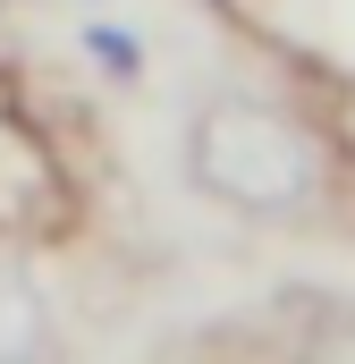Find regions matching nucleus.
I'll return each instance as SVG.
<instances>
[{"label": "nucleus", "instance_id": "nucleus-1", "mask_svg": "<svg viewBox=\"0 0 355 364\" xmlns=\"http://www.w3.org/2000/svg\"><path fill=\"white\" fill-rule=\"evenodd\" d=\"M186 178L246 220H288L322 203V136L263 93H212L186 119Z\"/></svg>", "mask_w": 355, "mask_h": 364}, {"label": "nucleus", "instance_id": "nucleus-2", "mask_svg": "<svg viewBox=\"0 0 355 364\" xmlns=\"http://www.w3.org/2000/svg\"><path fill=\"white\" fill-rule=\"evenodd\" d=\"M60 212H68V186H60V161H51L43 127L0 93V229L43 237Z\"/></svg>", "mask_w": 355, "mask_h": 364}, {"label": "nucleus", "instance_id": "nucleus-3", "mask_svg": "<svg viewBox=\"0 0 355 364\" xmlns=\"http://www.w3.org/2000/svg\"><path fill=\"white\" fill-rule=\"evenodd\" d=\"M51 356V288L34 272V237L0 229V364Z\"/></svg>", "mask_w": 355, "mask_h": 364}, {"label": "nucleus", "instance_id": "nucleus-4", "mask_svg": "<svg viewBox=\"0 0 355 364\" xmlns=\"http://www.w3.org/2000/svg\"><path fill=\"white\" fill-rule=\"evenodd\" d=\"M288 364H355V305L313 314V331L296 339V356H288Z\"/></svg>", "mask_w": 355, "mask_h": 364}, {"label": "nucleus", "instance_id": "nucleus-5", "mask_svg": "<svg viewBox=\"0 0 355 364\" xmlns=\"http://www.w3.org/2000/svg\"><path fill=\"white\" fill-rule=\"evenodd\" d=\"M85 60H93V68H110V77H136V68H144L136 34H119L110 17H93V26H85Z\"/></svg>", "mask_w": 355, "mask_h": 364}]
</instances>
